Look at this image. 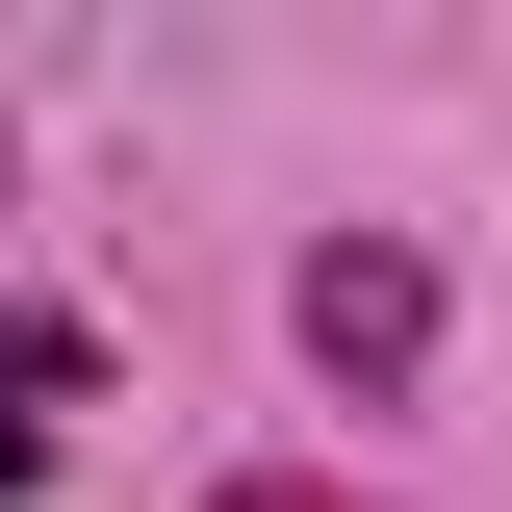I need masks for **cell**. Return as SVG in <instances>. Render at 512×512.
<instances>
[{"label": "cell", "mask_w": 512, "mask_h": 512, "mask_svg": "<svg viewBox=\"0 0 512 512\" xmlns=\"http://www.w3.org/2000/svg\"><path fill=\"white\" fill-rule=\"evenodd\" d=\"M308 359L333 384H410V359H436V256H410V231H333L308 256Z\"/></svg>", "instance_id": "6da1fadb"}, {"label": "cell", "mask_w": 512, "mask_h": 512, "mask_svg": "<svg viewBox=\"0 0 512 512\" xmlns=\"http://www.w3.org/2000/svg\"><path fill=\"white\" fill-rule=\"evenodd\" d=\"M103 410V333H52V308H0V487H52V436Z\"/></svg>", "instance_id": "7a4b0ae2"}, {"label": "cell", "mask_w": 512, "mask_h": 512, "mask_svg": "<svg viewBox=\"0 0 512 512\" xmlns=\"http://www.w3.org/2000/svg\"><path fill=\"white\" fill-rule=\"evenodd\" d=\"M205 512H359V487H205Z\"/></svg>", "instance_id": "3957f363"}]
</instances>
